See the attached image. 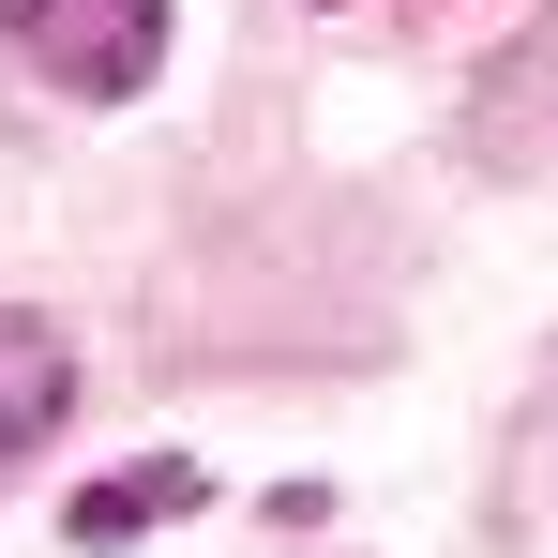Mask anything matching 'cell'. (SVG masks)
<instances>
[{
  "label": "cell",
  "mask_w": 558,
  "mask_h": 558,
  "mask_svg": "<svg viewBox=\"0 0 558 558\" xmlns=\"http://www.w3.org/2000/svg\"><path fill=\"white\" fill-rule=\"evenodd\" d=\"M196 498H211V483H196L182 453H151V468H106L92 498L61 513V544H76V558H121V544H151V529H182Z\"/></svg>",
  "instance_id": "3957f363"
},
{
  "label": "cell",
  "mask_w": 558,
  "mask_h": 558,
  "mask_svg": "<svg viewBox=\"0 0 558 558\" xmlns=\"http://www.w3.org/2000/svg\"><path fill=\"white\" fill-rule=\"evenodd\" d=\"M468 151H483V167H544L558 151V0L468 76Z\"/></svg>",
  "instance_id": "7a4b0ae2"
},
{
  "label": "cell",
  "mask_w": 558,
  "mask_h": 558,
  "mask_svg": "<svg viewBox=\"0 0 558 558\" xmlns=\"http://www.w3.org/2000/svg\"><path fill=\"white\" fill-rule=\"evenodd\" d=\"M61 408H76V348L0 302V468L31 453V438H61Z\"/></svg>",
  "instance_id": "277c9868"
},
{
  "label": "cell",
  "mask_w": 558,
  "mask_h": 558,
  "mask_svg": "<svg viewBox=\"0 0 558 558\" xmlns=\"http://www.w3.org/2000/svg\"><path fill=\"white\" fill-rule=\"evenodd\" d=\"M332 15H438V0H332Z\"/></svg>",
  "instance_id": "5b68a950"
},
{
  "label": "cell",
  "mask_w": 558,
  "mask_h": 558,
  "mask_svg": "<svg viewBox=\"0 0 558 558\" xmlns=\"http://www.w3.org/2000/svg\"><path fill=\"white\" fill-rule=\"evenodd\" d=\"M0 46H15L46 92L121 106V92L167 76V0H0Z\"/></svg>",
  "instance_id": "6da1fadb"
}]
</instances>
